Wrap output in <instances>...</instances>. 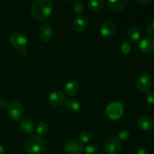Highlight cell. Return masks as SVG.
<instances>
[{"mask_svg":"<svg viewBox=\"0 0 154 154\" xmlns=\"http://www.w3.org/2000/svg\"><path fill=\"white\" fill-rule=\"evenodd\" d=\"M53 3L50 0H35L32 7V14L36 20H45L52 14Z\"/></svg>","mask_w":154,"mask_h":154,"instance_id":"6da1fadb","label":"cell"},{"mask_svg":"<svg viewBox=\"0 0 154 154\" xmlns=\"http://www.w3.org/2000/svg\"><path fill=\"white\" fill-rule=\"evenodd\" d=\"M47 147L46 141L38 135H32L26 141V150L29 154H42Z\"/></svg>","mask_w":154,"mask_h":154,"instance_id":"7a4b0ae2","label":"cell"},{"mask_svg":"<svg viewBox=\"0 0 154 154\" xmlns=\"http://www.w3.org/2000/svg\"><path fill=\"white\" fill-rule=\"evenodd\" d=\"M8 114L14 121L20 120L24 114V107L21 102L18 101H12L8 106Z\"/></svg>","mask_w":154,"mask_h":154,"instance_id":"3957f363","label":"cell"},{"mask_svg":"<svg viewBox=\"0 0 154 154\" xmlns=\"http://www.w3.org/2000/svg\"><path fill=\"white\" fill-rule=\"evenodd\" d=\"M123 114V104L120 102H112L106 108V115L111 120H117Z\"/></svg>","mask_w":154,"mask_h":154,"instance_id":"277c9868","label":"cell"},{"mask_svg":"<svg viewBox=\"0 0 154 154\" xmlns=\"http://www.w3.org/2000/svg\"><path fill=\"white\" fill-rule=\"evenodd\" d=\"M104 149L107 154H119L121 150V144L117 138L111 137L105 141Z\"/></svg>","mask_w":154,"mask_h":154,"instance_id":"5b68a950","label":"cell"},{"mask_svg":"<svg viewBox=\"0 0 154 154\" xmlns=\"http://www.w3.org/2000/svg\"><path fill=\"white\" fill-rule=\"evenodd\" d=\"M9 41H10L11 45L14 48H17V49L20 50H23L26 48L27 43H28L27 38L20 32L12 33L10 36Z\"/></svg>","mask_w":154,"mask_h":154,"instance_id":"8992f818","label":"cell"},{"mask_svg":"<svg viewBox=\"0 0 154 154\" xmlns=\"http://www.w3.org/2000/svg\"><path fill=\"white\" fill-rule=\"evenodd\" d=\"M63 150L66 154H81L84 150V146L79 141L72 140L65 144Z\"/></svg>","mask_w":154,"mask_h":154,"instance_id":"52a82bcc","label":"cell"},{"mask_svg":"<svg viewBox=\"0 0 154 154\" xmlns=\"http://www.w3.org/2000/svg\"><path fill=\"white\" fill-rule=\"evenodd\" d=\"M152 78L147 74H144L139 77L136 83V87L141 93H147L152 87Z\"/></svg>","mask_w":154,"mask_h":154,"instance_id":"ba28073f","label":"cell"},{"mask_svg":"<svg viewBox=\"0 0 154 154\" xmlns=\"http://www.w3.org/2000/svg\"><path fill=\"white\" fill-rule=\"evenodd\" d=\"M66 96L61 91H54L50 94L48 97V103L53 107H60L66 102Z\"/></svg>","mask_w":154,"mask_h":154,"instance_id":"9c48e42d","label":"cell"},{"mask_svg":"<svg viewBox=\"0 0 154 154\" xmlns=\"http://www.w3.org/2000/svg\"><path fill=\"white\" fill-rule=\"evenodd\" d=\"M89 25L88 19L84 15H78L75 18L72 23L73 29L77 32H83L87 29Z\"/></svg>","mask_w":154,"mask_h":154,"instance_id":"30bf717a","label":"cell"},{"mask_svg":"<svg viewBox=\"0 0 154 154\" xmlns=\"http://www.w3.org/2000/svg\"><path fill=\"white\" fill-rule=\"evenodd\" d=\"M138 48L142 53L146 54L154 51V38L152 37H146L143 38L138 45Z\"/></svg>","mask_w":154,"mask_h":154,"instance_id":"8fae6325","label":"cell"},{"mask_svg":"<svg viewBox=\"0 0 154 154\" xmlns=\"http://www.w3.org/2000/svg\"><path fill=\"white\" fill-rule=\"evenodd\" d=\"M138 126L144 131H150L154 126L153 120L147 115H142L138 117Z\"/></svg>","mask_w":154,"mask_h":154,"instance_id":"7c38bea8","label":"cell"},{"mask_svg":"<svg viewBox=\"0 0 154 154\" xmlns=\"http://www.w3.org/2000/svg\"><path fill=\"white\" fill-rule=\"evenodd\" d=\"M54 31L52 27L48 24H44L39 30V38L43 42H48L52 39Z\"/></svg>","mask_w":154,"mask_h":154,"instance_id":"4fadbf2b","label":"cell"},{"mask_svg":"<svg viewBox=\"0 0 154 154\" xmlns=\"http://www.w3.org/2000/svg\"><path fill=\"white\" fill-rule=\"evenodd\" d=\"M116 31L115 23L112 21L107 20L102 24L100 28V32L104 37H111Z\"/></svg>","mask_w":154,"mask_h":154,"instance_id":"5bb4252c","label":"cell"},{"mask_svg":"<svg viewBox=\"0 0 154 154\" xmlns=\"http://www.w3.org/2000/svg\"><path fill=\"white\" fill-rule=\"evenodd\" d=\"M108 8L114 12H120L126 8L127 5L126 0H111L107 2Z\"/></svg>","mask_w":154,"mask_h":154,"instance_id":"9a60e30c","label":"cell"},{"mask_svg":"<svg viewBox=\"0 0 154 154\" xmlns=\"http://www.w3.org/2000/svg\"><path fill=\"white\" fill-rule=\"evenodd\" d=\"M20 129L22 131L23 133L27 134V135H30V134L33 133L35 131V125L33 122L30 119L26 118L23 119L20 123Z\"/></svg>","mask_w":154,"mask_h":154,"instance_id":"2e32d148","label":"cell"},{"mask_svg":"<svg viewBox=\"0 0 154 154\" xmlns=\"http://www.w3.org/2000/svg\"><path fill=\"white\" fill-rule=\"evenodd\" d=\"M64 89L66 95L72 97V96H75L78 93L79 87H78V83L75 80H69L66 82Z\"/></svg>","mask_w":154,"mask_h":154,"instance_id":"e0dca14e","label":"cell"},{"mask_svg":"<svg viewBox=\"0 0 154 154\" xmlns=\"http://www.w3.org/2000/svg\"><path fill=\"white\" fill-rule=\"evenodd\" d=\"M65 105H66V108L72 112H76V111H79L81 107V102H79V100L76 99H72V98L66 99Z\"/></svg>","mask_w":154,"mask_h":154,"instance_id":"ac0fdd59","label":"cell"},{"mask_svg":"<svg viewBox=\"0 0 154 154\" xmlns=\"http://www.w3.org/2000/svg\"><path fill=\"white\" fill-rule=\"evenodd\" d=\"M128 36H129V40L133 43L138 42L141 37V31L137 27H131L128 31Z\"/></svg>","mask_w":154,"mask_h":154,"instance_id":"d6986e66","label":"cell"},{"mask_svg":"<svg viewBox=\"0 0 154 154\" xmlns=\"http://www.w3.org/2000/svg\"><path fill=\"white\" fill-rule=\"evenodd\" d=\"M105 5V2L102 0H95L88 2V8L92 11H99Z\"/></svg>","mask_w":154,"mask_h":154,"instance_id":"ffe728a7","label":"cell"},{"mask_svg":"<svg viewBox=\"0 0 154 154\" xmlns=\"http://www.w3.org/2000/svg\"><path fill=\"white\" fill-rule=\"evenodd\" d=\"M36 132L38 136H43L46 135L48 132V124L45 122H41L36 126L35 128Z\"/></svg>","mask_w":154,"mask_h":154,"instance_id":"44dd1931","label":"cell"},{"mask_svg":"<svg viewBox=\"0 0 154 154\" xmlns=\"http://www.w3.org/2000/svg\"><path fill=\"white\" fill-rule=\"evenodd\" d=\"M91 139V134L87 131H84L79 135V141L82 144L88 143Z\"/></svg>","mask_w":154,"mask_h":154,"instance_id":"7402d4cb","label":"cell"},{"mask_svg":"<svg viewBox=\"0 0 154 154\" xmlns=\"http://www.w3.org/2000/svg\"><path fill=\"white\" fill-rule=\"evenodd\" d=\"M73 9L75 13L81 15L84 11V4L81 1H76L73 5Z\"/></svg>","mask_w":154,"mask_h":154,"instance_id":"603a6c76","label":"cell"},{"mask_svg":"<svg viewBox=\"0 0 154 154\" xmlns=\"http://www.w3.org/2000/svg\"><path fill=\"white\" fill-rule=\"evenodd\" d=\"M129 137H130V133L126 129H123V130L120 131L118 132V135H117V138H118L120 141H127V140H129Z\"/></svg>","mask_w":154,"mask_h":154,"instance_id":"cb8c5ba5","label":"cell"},{"mask_svg":"<svg viewBox=\"0 0 154 154\" xmlns=\"http://www.w3.org/2000/svg\"><path fill=\"white\" fill-rule=\"evenodd\" d=\"M84 152H85V154H99L98 147L93 144H88L86 147Z\"/></svg>","mask_w":154,"mask_h":154,"instance_id":"d4e9b609","label":"cell"},{"mask_svg":"<svg viewBox=\"0 0 154 154\" xmlns=\"http://www.w3.org/2000/svg\"><path fill=\"white\" fill-rule=\"evenodd\" d=\"M146 100L149 104L154 105V92L149 90L146 93Z\"/></svg>","mask_w":154,"mask_h":154,"instance_id":"484cf974","label":"cell"},{"mask_svg":"<svg viewBox=\"0 0 154 154\" xmlns=\"http://www.w3.org/2000/svg\"><path fill=\"white\" fill-rule=\"evenodd\" d=\"M130 45L127 42H123L121 45V51L125 55H127L130 52Z\"/></svg>","mask_w":154,"mask_h":154,"instance_id":"4316f807","label":"cell"},{"mask_svg":"<svg viewBox=\"0 0 154 154\" xmlns=\"http://www.w3.org/2000/svg\"><path fill=\"white\" fill-rule=\"evenodd\" d=\"M147 31L150 35L154 36V21L150 23L147 27Z\"/></svg>","mask_w":154,"mask_h":154,"instance_id":"83f0119b","label":"cell"},{"mask_svg":"<svg viewBox=\"0 0 154 154\" xmlns=\"http://www.w3.org/2000/svg\"><path fill=\"white\" fill-rule=\"evenodd\" d=\"M8 103L7 102V101L5 99H0V109H6L8 108Z\"/></svg>","mask_w":154,"mask_h":154,"instance_id":"f1b7e54d","label":"cell"},{"mask_svg":"<svg viewBox=\"0 0 154 154\" xmlns=\"http://www.w3.org/2000/svg\"><path fill=\"white\" fill-rule=\"evenodd\" d=\"M147 150H146V148H144V147H142L137 148L135 153V154H147Z\"/></svg>","mask_w":154,"mask_h":154,"instance_id":"f546056e","label":"cell"},{"mask_svg":"<svg viewBox=\"0 0 154 154\" xmlns=\"http://www.w3.org/2000/svg\"><path fill=\"white\" fill-rule=\"evenodd\" d=\"M138 3L140 4H143V5H147V4H150V3L153 2V0H138Z\"/></svg>","mask_w":154,"mask_h":154,"instance_id":"4dcf8cb0","label":"cell"},{"mask_svg":"<svg viewBox=\"0 0 154 154\" xmlns=\"http://www.w3.org/2000/svg\"><path fill=\"white\" fill-rule=\"evenodd\" d=\"M0 154H5V151L4 147L2 145H0Z\"/></svg>","mask_w":154,"mask_h":154,"instance_id":"1f68e13d","label":"cell"}]
</instances>
